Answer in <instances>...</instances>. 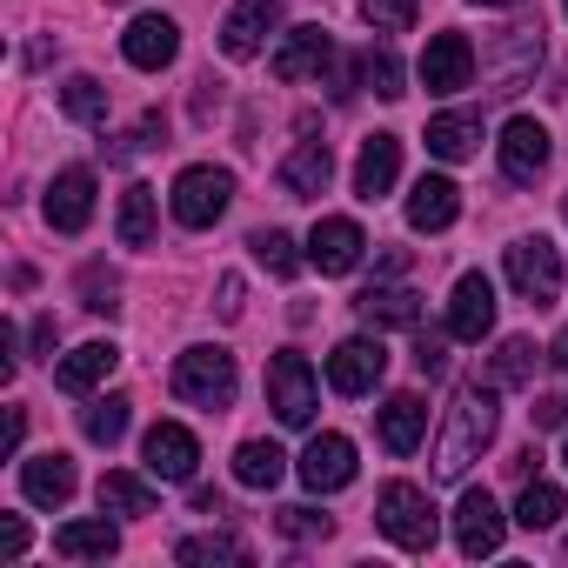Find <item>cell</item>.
Returning a JSON list of instances; mask_svg holds the SVG:
<instances>
[{
	"label": "cell",
	"mask_w": 568,
	"mask_h": 568,
	"mask_svg": "<svg viewBox=\"0 0 568 568\" xmlns=\"http://www.w3.org/2000/svg\"><path fill=\"white\" fill-rule=\"evenodd\" d=\"M475 148H481V114H435V121H428V154L468 161Z\"/></svg>",
	"instance_id": "cell-27"
},
{
	"label": "cell",
	"mask_w": 568,
	"mask_h": 568,
	"mask_svg": "<svg viewBox=\"0 0 568 568\" xmlns=\"http://www.w3.org/2000/svg\"><path fill=\"white\" fill-rule=\"evenodd\" d=\"M54 342H61V322L41 315V322H34V355H54Z\"/></svg>",
	"instance_id": "cell-46"
},
{
	"label": "cell",
	"mask_w": 568,
	"mask_h": 568,
	"mask_svg": "<svg viewBox=\"0 0 568 568\" xmlns=\"http://www.w3.org/2000/svg\"><path fill=\"white\" fill-rule=\"evenodd\" d=\"M362 254H368V234H362L348 214L315 221V234H308V261H315L322 274H348V267H362Z\"/></svg>",
	"instance_id": "cell-11"
},
{
	"label": "cell",
	"mask_w": 568,
	"mask_h": 568,
	"mask_svg": "<svg viewBox=\"0 0 568 568\" xmlns=\"http://www.w3.org/2000/svg\"><path fill=\"white\" fill-rule=\"evenodd\" d=\"M455 214H462V187L448 174H422L415 194H408V227L415 234H442V227H455Z\"/></svg>",
	"instance_id": "cell-18"
},
{
	"label": "cell",
	"mask_w": 568,
	"mask_h": 568,
	"mask_svg": "<svg viewBox=\"0 0 568 568\" xmlns=\"http://www.w3.org/2000/svg\"><path fill=\"white\" fill-rule=\"evenodd\" d=\"M495 422H501V408H495V388L468 382V388L455 395V408H448V428H442V442H435V475H442V481H462V475L481 462V448L495 442Z\"/></svg>",
	"instance_id": "cell-1"
},
{
	"label": "cell",
	"mask_w": 568,
	"mask_h": 568,
	"mask_svg": "<svg viewBox=\"0 0 568 568\" xmlns=\"http://www.w3.org/2000/svg\"><path fill=\"white\" fill-rule=\"evenodd\" d=\"M548 362L561 368V382H568V335H555V348H548Z\"/></svg>",
	"instance_id": "cell-48"
},
{
	"label": "cell",
	"mask_w": 568,
	"mask_h": 568,
	"mask_svg": "<svg viewBox=\"0 0 568 568\" xmlns=\"http://www.w3.org/2000/svg\"><path fill=\"white\" fill-rule=\"evenodd\" d=\"M61 114L81 121V128H101V121H108V88H101L94 74H74V81L61 88Z\"/></svg>",
	"instance_id": "cell-32"
},
{
	"label": "cell",
	"mask_w": 568,
	"mask_h": 568,
	"mask_svg": "<svg viewBox=\"0 0 568 568\" xmlns=\"http://www.w3.org/2000/svg\"><path fill=\"white\" fill-rule=\"evenodd\" d=\"M568 515V495L555 488V481H521V501H515V521L535 535V528H555Z\"/></svg>",
	"instance_id": "cell-31"
},
{
	"label": "cell",
	"mask_w": 568,
	"mask_h": 568,
	"mask_svg": "<svg viewBox=\"0 0 568 568\" xmlns=\"http://www.w3.org/2000/svg\"><path fill=\"white\" fill-rule=\"evenodd\" d=\"M328 61H335L328 28H295V34H288V48L274 54V81H308V74H322Z\"/></svg>",
	"instance_id": "cell-23"
},
{
	"label": "cell",
	"mask_w": 568,
	"mask_h": 568,
	"mask_svg": "<svg viewBox=\"0 0 568 568\" xmlns=\"http://www.w3.org/2000/svg\"><path fill=\"white\" fill-rule=\"evenodd\" d=\"M94 501H101V515H154V488L141 481V475H101V488H94Z\"/></svg>",
	"instance_id": "cell-30"
},
{
	"label": "cell",
	"mask_w": 568,
	"mask_h": 568,
	"mask_svg": "<svg viewBox=\"0 0 568 568\" xmlns=\"http://www.w3.org/2000/svg\"><path fill=\"white\" fill-rule=\"evenodd\" d=\"M548 154H555V148H548V128H541V121L515 114V121L501 128V174H508V181H521V187H528V181L548 168Z\"/></svg>",
	"instance_id": "cell-15"
},
{
	"label": "cell",
	"mask_w": 568,
	"mask_h": 568,
	"mask_svg": "<svg viewBox=\"0 0 568 568\" xmlns=\"http://www.w3.org/2000/svg\"><path fill=\"white\" fill-rule=\"evenodd\" d=\"M141 462H148V475H161V481H194L201 442H194L181 422H161V428H148V442H141Z\"/></svg>",
	"instance_id": "cell-12"
},
{
	"label": "cell",
	"mask_w": 568,
	"mask_h": 568,
	"mask_svg": "<svg viewBox=\"0 0 568 568\" xmlns=\"http://www.w3.org/2000/svg\"><path fill=\"white\" fill-rule=\"evenodd\" d=\"M21 495H28L34 508H61V501L74 495V462H68L61 448H48V455L21 462Z\"/></svg>",
	"instance_id": "cell-21"
},
{
	"label": "cell",
	"mask_w": 568,
	"mask_h": 568,
	"mask_svg": "<svg viewBox=\"0 0 568 568\" xmlns=\"http://www.w3.org/2000/svg\"><path fill=\"white\" fill-rule=\"evenodd\" d=\"M274 528L288 535V541H322V535H328V515H315V508H281Z\"/></svg>",
	"instance_id": "cell-41"
},
{
	"label": "cell",
	"mask_w": 568,
	"mask_h": 568,
	"mask_svg": "<svg viewBox=\"0 0 568 568\" xmlns=\"http://www.w3.org/2000/svg\"><path fill=\"white\" fill-rule=\"evenodd\" d=\"M382 375H388V348H382V335H375V342H368V335H348V342L328 355V388H335V395H368Z\"/></svg>",
	"instance_id": "cell-8"
},
{
	"label": "cell",
	"mask_w": 568,
	"mask_h": 568,
	"mask_svg": "<svg viewBox=\"0 0 568 568\" xmlns=\"http://www.w3.org/2000/svg\"><path fill=\"white\" fill-rule=\"evenodd\" d=\"M561 555H568V541H561Z\"/></svg>",
	"instance_id": "cell-51"
},
{
	"label": "cell",
	"mask_w": 568,
	"mask_h": 568,
	"mask_svg": "<svg viewBox=\"0 0 568 568\" xmlns=\"http://www.w3.org/2000/svg\"><path fill=\"white\" fill-rule=\"evenodd\" d=\"M281 475H288V455H281L274 442H241L234 448V481L241 488H274Z\"/></svg>",
	"instance_id": "cell-29"
},
{
	"label": "cell",
	"mask_w": 568,
	"mask_h": 568,
	"mask_svg": "<svg viewBox=\"0 0 568 568\" xmlns=\"http://www.w3.org/2000/svg\"><path fill=\"white\" fill-rule=\"evenodd\" d=\"M375 528H382L395 548L428 555V548H435V501H428V488H415V481H388V488L375 495Z\"/></svg>",
	"instance_id": "cell-2"
},
{
	"label": "cell",
	"mask_w": 568,
	"mask_h": 568,
	"mask_svg": "<svg viewBox=\"0 0 568 568\" xmlns=\"http://www.w3.org/2000/svg\"><path fill=\"white\" fill-rule=\"evenodd\" d=\"M161 141H168V114H154V108H148V114L134 121V134H121V141L108 148V161H128V154H148V148H161Z\"/></svg>",
	"instance_id": "cell-38"
},
{
	"label": "cell",
	"mask_w": 568,
	"mask_h": 568,
	"mask_svg": "<svg viewBox=\"0 0 568 568\" xmlns=\"http://www.w3.org/2000/svg\"><path fill=\"white\" fill-rule=\"evenodd\" d=\"M475 8H515V0H475Z\"/></svg>",
	"instance_id": "cell-49"
},
{
	"label": "cell",
	"mask_w": 568,
	"mask_h": 568,
	"mask_svg": "<svg viewBox=\"0 0 568 568\" xmlns=\"http://www.w3.org/2000/svg\"><path fill=\"white\" fill-rule=\"evenodd\" d=\"M561 221H568V194H561Z\"/></svg>",
	"instance_id": "cell-50"
},
{
	"label": "cell",
	"mask_w": 568,
	"mask_h": 568,
	"mask_svg": "<svg viewBox=\"0 0 568 568\" xmlns=\"http://www.w3.org/2000/svg\"><path fill=\"white\" fill-rule=\"evenodd\" d=\"M355 68H362V88H368L375 101H402V94H408V88H402V61H395L388 48H368Z\"/></svg>",
	"instance_id": "cell-35"
},
{
	"label": "cell",
	"mask_w": 568,
	"mask_h": 568,
	"mask_svg": "<svg viewBox=\"0 0 568 568\" xmlns=\"http://www.w3.org/2000/svg\"><path fill=\"white\" fill-rule=\"evenodd\" d=\"M241 295H247V288H241V274H221V302H214V308H221V322H234V315H241Z\"/></svg>",
	"instance_id": "cell-45"
},
{
	"label": "cell",
	"mask_w": 568,
	"mask_h": 568,
	"mask_svg": "<svg viewBox=\"0 0 568 568\" xmlns=\"http://www.w3.org/2000/svg\"><path fill=\"white\" fill-rule=\"evenodd\" d=\"M234 388H241V375H234V355H227V348H187V355L174 362V395H181L187 408L221 415V408L234 402Z\"/></svg>",
	"instance_id": "cell-3"
},
{
	"label": "cell",
	"mask_w": 568,
	"mask_h": 568,
	"mask_svg": "<svg viewBox=\"0 0 568 568\" xmlns=\"http://www.w3.org/2000/svg\"><path fill=\"white\" fill-rule=\"evenodd\" d=\"M455 548H462L468 561H481V555L501 548V508H495L488 488H468V495H462V508H455Z\"/></svg>",
	"instance_id": "cell-13"
},
{
	"label": "cell",
	"mask_w": 568,
	"mask_h": 568,
	"mask_svg": "<svg viewBox=\"0 0 568 568\" xmlns=\"http://www.w3.org/2000/svg\"><path fill=\"white\" fill-rule=\"evenodd\" d=\"M508 288H515L528 308H548V302L561 295V254H555V241L528 234V241L508 247Z\"/></svg>",
	"instance_id": "cell-6"
},
{
	"label": "cell",
	"mask_w": 568,
	"mask_h": 568,
	"mask_svg": "<svg viewBox=\"0 0 568 568\" xmlns=\"http://www.w3.org/2000/svg\"><path fill=\"white\" fill-rule=\"evenodd\" d=\"M561 462H568V448H561Z\"/></svg>",
	"instance_id": "cell-52"
},
{
	"label": "cell",
	"mask_w": 568,
	"mask_h": 568,
	"mask_svg": "<svg viewBox=\"0 0 568 568\" xmlns=\"http://www.w3.org/2000/svg\"><path fill=\"white\" fill-rule=\"evenodd\" d=\"M194 508L201 515H221V488H194Z\"/></svg>",
	"instance_id": "cell-47"
},
{
	"label": "cell",
	"mask_w": 568,
	"mask_h": 568,
	"mask_svg": "<svg viewBox=\"0 0 568 568\" xmlns=\"http://www.w3.org/2000/svg\"><path fill=\"white\" fill-rule=\"evenodd\" d=\"M114 368H121V348H114V342H88V348H74V355L54 368V388H61V395H88V388L108 382Z\"/></svg>",
	"instance_id": "cell-24"
},
{
	"label": "cell",
	"mask_w": 568,
	"mask_h": 568,
	"mask_svg": "<svg viewBox=\"0 0 568 568\" xmlns=\"http://www.w3.org/2000/svg\"><path fill=\"white\" fill-rule=\"evenodd\" d=\"M247 247H254V261H261L267 274H281V281H288V274L302 267V254H295V241H288V234H281V227H254V234H247Z\"/></svg>",
	"instance_id": "cell-36"
},
{
	"label": "cell",
	"mask_w": 568,
	"mask_h": 568,
	"mask_svg": "<svg viewBox=\"0 0 568 568\" xmlns=\"http://www.w3.org/2000/svg\"><path fill=\"white\" fill-rule=\"evenodd\" d=\"M274 28H281V0H234L227 21H221V54L227 61H254Z\"/></svg>",
	"instance_id": "cell-7"
},
{
	"label": "cell",
	"mask_w": 568,
	"mask_h": 568,
	"mask_svg": "<svg viewBox=\"0 0 568 568\" xmlns=\"http://www.w3.org/2000/svg\"><path fill=\"white\" fill-rule=\"evenodd\" d=\"M128 415H134L128 395H94V402L81 408V435H88L94 448H114V442L128 435Z\"/></svg>",
	"instance_id": "cell-28"
},
{
	"label": "cell",
	"mask_w": 568,
	"mask_h": 568,
	"mask_svg": "<svg viewBox=\"0 0 568 568\" xmlns=\"http://www.w3.org/2000/svg\"><path fill=\"white\" fill-rule=\"evenodd\" d=\"M88 221H94V174L88 168H61L54 187H48V227L81 234Z\"/></svg>",
	"instance_id": "cell-16"
},
{
	"label": "cell",
	"mask_w": 568,
	"mask_h": 568,
	"mask_svg": "<svg viewBox=\"0 0 568 568\" xmlns=\"http://www.w3.org/2000/svg\"><path fill=\"white\" fill-rule=\"evenodd\" d=\"M362 21L382 34H408L415 28V0H362Z\"/></svg>",
	"instance_id": "cell-39"
},
{
	"label": "cell",
	"mask_w": 568,
	"mask_h": 568,
	"mask_svg": "<svg viewBox=\"0 0 568 568\" xmlns=\"http://www.w3.org/2000/svg\"><path fill=\"white\" fill-rule=\"evenodd\" d=\"M121 54H128V68H141V74H161V68L181 54V28H174L168 14H141V21L121 34Z\"/></svg>",
	"instance_id": "cell-14"
},
{
	"label": "cell",
	"mask_w": 568,
	"mask_h": 568,
	"mask_svg": "<svg viewBox=\"0 0 568 568\" xmlns=\"http://www.w3.org/2000/svg\"><path fill=\"white\" fill-rule=\"evenodd\" d=\"M267 408L288 422V428H308L315 422V368L302 348H281L267 362Z\"/></svg>",
	"instance_id": "cell-5"
},
{
	"label": "cell",
	"mask_w": 568,
	"mask_h": 568,
	"mask_svg": "<svg viewBox=\"0 0 568 568\" xmlns=\"http://www.w3.org/2000/svg\"><path fill=\"white\" fill-rule=\"evenodd\" d=\"M561 8H568V0H561Z\"/></svg>",
	"instance_id": "cell-53"
},
{
	"label": "cell",
	"mask_w": 568,
	"mask_h": 568,
	"mask_svg": "<svg viewBox=\"0 0 568 568\" xmlns=\"http://www.w3.org/2000/svg\"><path fill=\"white\" fill-rule=\"evenodd\" d=\"M81 295H88V308H94V315H114V308H121V302H114V295H121V281L94 261V267H81Z\"/></svg>",
	"instance_id": "cell-40"
},
{
	"label": "cell",
	"mask_w": 568,
	"mask_h": 568,
	"mask_svg": "<svg viewBox=\"0 0 568 568\" xmlns=\"http://www.w3.org/2000/svg\"><path fill=\"white\" fill-rule=\"evenodd\" d=\"M415 368L435 382V375H448V342L442 335H415Z\"/></svg>",
	"instance_id": "cell-42"
},
{
	"label": "cell",
	"mask_w": 568,
	"mask_h": 568,
	"mask_svg": "<svg viewBox=\"0 0 568 568\" xmlns=\"http://www.w3.org/2000/svg\"><path fill=\"white\" fill-rule=\"evenodd\" d=\"M475 81V48H468V34H435L428 41V54H422V88L428 94H462Z\"/></svg>",
	"instance_id": "cell-9"
},
{
	"label": "cell",
	"mask_w": 568,
	"mask_h": 568,
	"mask_svg": "<svg viewBox=\"0 0 568 568\" xmlns=\"http://www.w3.org/2000/svg\"><path fill=\"white\" fill-rule=\"evenodd\" d=\"M528 422H535V428H561V422H568V395H535Z\"/></svg>",
	"instance_id": "cell-44"
},
{
	"label": "cell",
	"mask_w": 568,
	"mask_h": 568,
	"mask_svg": "<svg viewBox=\"0 0 568 568\" xmlns=\"http://www.w3.org/2000/svg\"><path fill=\"white\" fill-rule=\"evenodd\" d=\"M154 241V187H128L121 194V247H148Z\"/></svg>",
	"instance_id": "cell-33"
},
{
	"label": "cell",
	"mask_w": 568,
	"mask_h": 568,
	"mask_svg": "<svg viewBox=\"0 0 568 568\" xmlns=\"http://www.w3.org/2000/svg\"><path fill=\"white\" fill-rule=\"evenodd\" d=\"M227 201H234V174L227 168H181L174 194H168V207H174L181 227H214L227 214Z\"/></svg>",
	"instance_id": "cell-4"
},
{
	"label": "cell",
	"mask_w": 568,
	"mask_h": 568,
	"mask_svg": "<svg viewBox=\"0 0 568 568\" xmlns=\"http://www.w3.org/2000/svg\"><path fill=\"white\" fill-rule=\"evenodd\" d=\"M395 174H402V141L395 134H368L362 154H355V194L362 201H382L395 187Z\"/></svg>",
	"instance_id": "cell-20"
},
{
	"label": "cell",
	"mask_w": 568,
	"mask_h": 568,
	"mask_svg": "<svg viewBox=\"0 0 568 568\" xmlns=\"http://www.w3.org/2000/svg\"><path fill=\"white\" fill-rule=\"evenodd\" d=\"M302 481H308L315 495L348 488V481H355V442H348V435H315L308 455H302Z\"/></svg>",
	"instance_id": "cell-17"
},
{
	"label": "cell",
	"mask_w": 568,
	"mask_h": 568,
	"mask_svg": "<svg viewBox=\"0 0 568 568\" xmlns=\"http://www.w3.org/2000/svg\"><path fill=\"white\" fill-rule=\"evenodd\" d=\"M495 328V281L488 274H462L448 295V335L455 342H481Z\"/></svg>",
	"instance_id": "cell-10"
},
{
	"label": "cell",
	"mask_w": 568,
	"mask_h": 568,
	"mask_svg": "<svg viewBox=\"0 0 568 568\" xmlns=\"http://www.w3.org/2000/svg\"><path fill=\"white\" fill-rule=\"evenodd\" d=\"M174 561H247V541H234V535H187L181 548H174Z\"/></svg>",
	"instance_id": "cell-37"
},
{
	"label": "cell",
	"mask_w": 568,
	"mask_h": 568,
	"mask_svg": "<svg viewBox=\"0 0 568 568\" xmlns=\"http://www.w3.org/2000/svg\"><path fill=\"white\" fill-rule=\"evenodd\" d=\"M422 435H428L422 395H388V408H382V448H388V455H415Z\"/></svg>",
	"instance_id": "cell-25"
},
{
	"label": "cell",
	"mask_w": 568,
	"mask_h": 568,
	"mask_svg": "<svg viewBox=\"0 0 568 568\" xmlns=\"http://www.w3.org/2000/svg\"><path fill=\"white\" fill-rule=\"evenodd\" d=\"M535 362H541L535 342H528V335H508V342L495 348V368H488V375H495V388H521V382H535Z\"/></svg>",
	"instance_id": "cell-34"
},
{
	"label": "cell",
	"mask_w": 568,
	"mask_h": 568,
	"mask_svg": "<svg viewBox=\"0 0 568 568\" xmlns=\"http://www.w3.org/2000/svg\"><path fill=\"white\" fill-rule=\"evenodd\" d=\"M114 548H121V535L108 521H68V528H54V555L61 561H108Z\"/></svg>",
	"instance_id": "cell-26"
},
{
	"label": "cell",
	"mask_w": 568,
	"mask_h": 568,
	"mask_svg": "<svg viewBox=\"0 0 568 568\" xmlns=\"http://www.w3.org/2000/svg\"><path fill=\"white\" fill-rule=\"evenodd\" d=\"M21 555H28V521L8 515V521H0V561H21Z\"/></svg>",
	"instance_id": "cell-43"
},
{
	"label": "cell",
	"mask_w": 568,
	"mask_h": 568,
	"mask_svg": "<svg viewBox=\"0 0 568 568\" xmlns=\"http://www.w3.org/2000/svg\"><path fill=\"white\" fill-rule=\"evenodd\" d=\"M355 315L382 335V328H422V295L415 288H362Z\"/></svg>",
	"instance_id": "cell-22"
},
{
	"label": "cell",
	"mask_w": 568,
	"mask_h": 568,
	"mask_svg": "<svg viewBox=\"0 0 568 568\" xmlns=\"http://www.w3.org/2000/svg\"><path fill=\"white\" fill-rule=\"evenodd\" d=\"M328 181H335V148L328 141H302L288 161H281V187H288V201H315V194H328Z\"/></svg>",
	"instance_id": "cell-19"
}]
</instances>
